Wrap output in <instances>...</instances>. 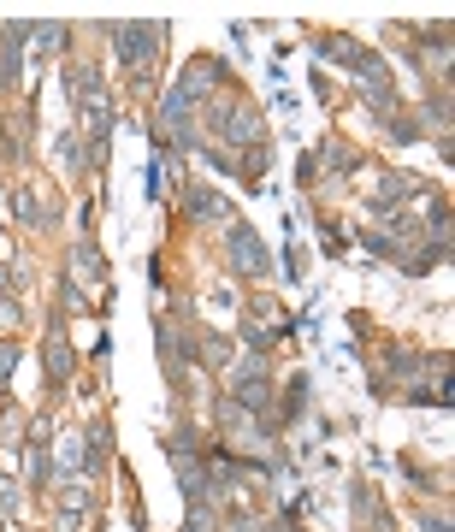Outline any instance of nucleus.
<instances>
[{
	"mask_svg": "<svg viewBox=\"0 0 455 532\" xmlns=\"http://www.w3.org/2000/svg\"><path fill=\"white\" fill-rule=\"evenodd\" d=\"M166 450H172V467H178V479H184V497H190V503H213L219 491H213V473H207V462L195 456L190 432H178Z\"/></svg>",
	"mask_w": 455,
	"mask_h": 532,
	"instance_id": "nucleus-1",
	"label": "nucleus"
},
{
	"mask_svg": "<svg viewBox=\"0 0 455 532\" xmlns=\"http://www.w3.org/2000/svg\"><path fill=\"white\" fill-rule=\"evenodd\" d=\"M107 36H113V48H119L125 66H148L154 48H160V24H113Z\"/></svg>",
	"mask_w": 455,
	"mask_h": 532,
	"instance_id": "nucleus-2",
	"label": "nucleus"
},
{
	"mask_svg": "<svg viewBox=\"0 0 455 532\" xmlns=\"http://www.w3.org/2000/svg\"><path fill=\"white\" fill-rule=\"evenodd\" d=\"M219 426H225V438H231L237 450H260V456L272 450V432L260 426L255 414H243L237 402H225V408H219Z\"/></svg>",
	"mask_w": 455,
	"mask_h": 532,
	"instance_id": "nucleus-3",
	"label": "nucleus"
},
{
	"mask_svg": "<svg viewBox=\"0 0 455 532\" xmlns=\"http://www.w3.org/2000/svg\"><path fill=\"white\" fill-rule=\"evenodd\" d=\"M231 266H237V272H249V278H266V272H272L266 249H260V237L243 225V219H231Z\"/></svg>",
	"mask_w": 455,
	"mask_h": 532,
	"instance_id": "nucleus-4",
	"label": "nucleus"
},
{
	"mask_svg": "<svg viewBox=\"0 0 455 532\" xmlns=\"http://www.w3.org/2000/svg\"><path fill=\"white\" fill-rule=\"evenodd\" d=\"M266 355H249L243 367H237V379H231V402L237 408H266Z\"/></svg>",
	"mask_w": 455,
	"mask_h": 532,
	"instance_id": "nucleus-5",
	"label": "nucleus"
},
{
	"mask_svg": "<svg viewBox=\"0 0 455 532\" xmlns=\"http://www.w3.org/2000/svg\"><path fill=\"white\" fill-rule=\"evenodd\" d=\"M213 125H219L225 142H260V113L243 107V101H225V107L213 113Z\"/></svg>",
	"mask_w": 455,
	"mask_h": 532,
	"instance_id": "nucleus-6",
	"label": "nucleus"
},
{
	"mask_svg": "<svg viewBox=\"0 0 455 532\" xmlns=\"http://www.w3.org/2000/svg\"><path fill=\"white\" fill-rule=\"evenodd\" d=\"M71 284H77V290H101V284H107V266H101V255H95V243H77V249H71ZM77 290H71V302L83 308Z\"/></svg>",
	"mask_w": 455,
	"mask_h": 532,
	"instance_id": "nucleus-7",
	"label": "nucleus"
},
{
	"mask_svg": "<svg viewBox=\"0 0 455 532\" xmlns=\"http://www.w3.org/2000/svg\"><path fill=\"white\" fill-rule=\"evenodd\" d=\"M48 444H54V426L36 420L30 426V444H24V479L30 485H48Z\"/></svg>",
	"mask_w": 455,
	"mask_h": 532,
	"instance_id": "nucleus-8",
	"label": "nucleus"
},
{
	"mask_svg": "<svg viewBox=\"0 0 455 532\" xmlns=\"http://www.w3.org/2000/svg\"><path fill=\"white\" fill-rule=\"evenodd\" d=\"M48 373H54V379H65V373H71V349H65V332H60V326L48 332Z\"/></svg>",
	"mask_w": 455,
	"mask_h": 532,
	"instance_id": "nucleus-9",
	"label": "nucleus"
},
{
	"mask_svg": "<svg viewBox=\"0 0 455 532\" xmlns=\"http://www.w3.org/2000/svg\"><path fill=\"white\" fill-rule=\"evenodd\" d=\"M190 213L195 219H225V201L213 196V190H190Z\"/></svg>",
	"mask_w": 455,
	"mask_h": 532,
	"instance_id": "nucleus-10",
	"label": "nucleus"
},
{
	"mask_svg": "<svg viewBox=\"0 0 455 532\" xmlns=\"http://www.w3.org/2000/svg\"><path fill=\"white\" fill-rule=\"evenodd\" d=\"M184 532H219V515H213V503H190V521Z\"/></svg>",
	"mask_w": 455,
	"mask_h": 532,
	"instance_id": "nucleus-11",
	"label": "nucleus"
},
{
	"mask_svg": "<svg viewBox=\"0 0 455 532\" xmlns=\"http://www.w3.org/2000/svg\"><path fill=\"white\" fill-rule=\"evenodd\" d=\"M12 326H18V302H6V296H0V343H6Z\"/></svg>",
	"mask_w": 455,
	"mask_h": 532,
	"instance_id": "nucleus-12",
	"label": "nucleus"
},
{
	"mask_svg": "<svg viewBox=\"0 0 455 532\" xmlns=\"http://www.w3.org/2000/svg\"><path fill=\"white\" fill-rule=\"evenodd\" d=\"M18 367V343H0V373H12Z\"/></svg>",
	"mask_w": 455,
	"mask_h": 532,
	"instance_id": "nucleus-13",
	"label": "nucleus"
},
{
	"mask_svg": "<svg viewBox=\"0 0 455 532\" xmlns=\"http://www.w3.org/2000/svg\"><path fill=\"white\" fill-rule=\"evenodd\" d=\"M0 532H6V509H0Z\"/></svg>",
	"mask_w": 455,
	"mask_h": 532,
	"instance_id": "nucleus-14",
	"label": "nucleus"
}]
</instances>
